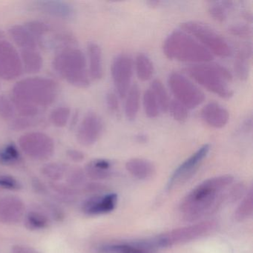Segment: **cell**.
<instances>
[{"instance_id": "cell-1", "label": "cell", "mask_w": 253, "mask_h": 253, "mask_svg": "<svg viewBox=\"0 0 253 253\" xmlns=\"http://www.w3.org/2000/svg\"><path fill=\"white\" fill-rule=\"evenodd\" d=\"M229 174L216 176L204 180L182 200L179 207L182 218L195 222L217 211L227 203V191L233 183Z\"/></svg>"}, {"instance_id": "cell-2", "label": "cell", "mask_w": 253, "mask_h": 253, "mask_svg": "<svg viewBox=\"0 0 253 253\" xmlns=\"http://www.w3.org/2000/svg\"><path fill=\"white\" fill-rule=\"evenodd\" d=\"M164 54L169 60L184 63H205L213 60V55L196 40L177 29L171 32L163 45Z\"/></svg>"}, {"instance_id": "cell-3", "label": "cell", "mask_w": 253, "mask_h": 253, "mask_svg": "<svg viewBox=\"0 0 253 253\" xmlns=\"http://www.w3.org/2000/svg\"><path fill=\"white\" fill-rule=\"evenodd\" d=\"M58 87L51 79L32 78L17 83L12 90L13 103L29 105L40 109L50 106L57 98Z\"/></svg>"}, {"instance_id": "cell-4", "label": "cell", "mask_w": 253, "mask_h": 253, "mask_svg": "<svg viewBox=\"0 0 253 253\" xmlns=\"http://www.w3.org/2000/svg\"><path fill=\"white\" fill-rule=\"evenodd\" d=\"M185 71L207 91L223 99H229L233 96V91L229 85L233 76L224 66L217 63H201L189 66Z\"/></svg>"}, {"instance_id": "cell-5", "label": "cell", "mask_w": 253, "mask_h": 253, "mask_svg": "<svg viewBox=\"0 0 253 253\" xmlns=\"http://www.w3.org/2000/svg\"><path fill=\"white\" fill-rule=\"evenodd\" d=\"M53 67L59 75L74 86L87 88L90 85L86 59L81 50L73 48L63 50L54 57Z\"/></svg>"}, {"instance_id": "cell-6", "label": "cell", "mask_w": 253, "mask_h": 253, "mask_svg": "<svg viewBox=\"0 0 253 253\" xmlns=\"http://www.w3.org/2000/svg\"><path fill=\"white\" fill-rule=\"evenodd\" d=\"M217 228L216 220H206L164 232L150 241L156 249L167 248L204 238L215 232Z\"/></svg>"}, {"instance_id": "cell-7", "label": "cell", "mask_w": 253, "mask_h": 253, "mask_svg": "<svg viewBox=\"0 0 253 253\" xmlns=\"http://www.w3.org/2000/svg\"><path fill=\"white\" fill-rule=\"evenodd\" d=\"M180 29L196 40L212 55L228 57L232 54V48L227 41L205 23L185 22L180 25Z\"/></svg>"}, {"instance_id": "cell-8", "label": "cell", "mask_w": 253, "mask_h": 253, "mask_svg": "<svg viewBox=\"0 0 253 253\" xmlns=\"http://www.w3.org/2000/svg\"><path fill=\"white\" fill-rule=\"evenodd\" d=\"M169 86L177 101L188 109H193L205 101V94L189 79L177 72L170 74Z\"/></svg>"}, {"instance_id": "cell-9", "label": "cell", "mask_w": 253, "mask_h": 253, "mask_svg": "<svg viewBox=\"0 0 253 253\" xmlns=\"http://www.w3.org/2000/svg\"><path fill=\"white\" fill-rule=\"evenodd\" d=\"M18 142L22 151L36 161L49 159L54 153V141L45 133H28L21 136Z\"/></svg>"}, {"instance_id": "cell-10", "label": "cell", "mask_w": 253, "mask_h": 253, "mask_svg": "<svg viewBox=\"0 0 253 253\" xmlns=\"http://www.w3.org/2000/svg\"><path fill=\"white\" fill-rule=\"evenodd\" d=\"M210 150V144L204 145L180 164L171 174L168 182V189L171 190L188 181L198 171Z\"/></svg>"}, {"instance_id": "cell-11", "label": "cell", "mask_w": 253, "mask_h": 253, "mask_svg": "<svg viewBox=\"0 0 253 253\" xmlns=\"http://www.w3.org/2000/svg\"><path fill=\"white\" fill-rule=\"evenodd\" d=\"M112 78L120 97H126L131 88L133 75V60L128 54L117 56L112 65Z\"/></svg>"}, {"instance_id": "cell-12", "label": "cell", "mask_w": 253, "mask_h": 253, "mask_svg": "<svg viewBox=\"0 0 253 253\" xmlns=\"http://www.w3.org/2000/svg\"><path fill=\"white\" fill-rule=\"evenodd\" d=\"M23 72L21 58L10 42L0 38V78L15 79Z\"/></svg>"}, {"instance_id": "cell-13", "label": "cell", "mask_w": 253, "mask_h": 253, "mask_svg": "<svg viewBox=\"0 0 253 253\" xmlns=\"http://www.w3.org/2000/svg\"><path fill=\"white\" fill-rule=\"evenodd\" d=\"M103 123L94 112H89L83 119L77 131V140L84 146L94 145L103 132Z\"/></svg>"}, {"instance_id": "cell-14", "label": "cell", "mask_w": 253, "mask_h": 253, "mask_svg": "<svg viewBox=\"0 0 253 253\" xmlns=\"http://www.w3.org/2000/svg\"><path fill=\"white\" fill-rule=\"evenodd\" d=\"M98 253H156L150 240L128 242L109 243L97 247Z\"/></svg>"}, {"instance_id": "cell-15", "label": "cell", "mask_w": 253, "mask_h": 253, "mask_svg": "<svg viewBox=\"0 0 253 253\" xmlns=\"http://www.w3.org/2000/svg\"><path fill=\"white\" fill-rule=\"evenodd\" d=\"M25 212V205L20 198L5 196L0 198V223L13 224L21 220Z\"/></svg>"}, {"instance_id": "cell-16", "label": "cell", "mask_w": 253, "mask_h": 253, "mask_svg": "<svg viewBox=\"0 0 253 253\" xmlns=\"http://www.w3.org/2000/svg\"><path fill=\"white\" fill-rule=\"evenodd\" d=\"M118 195L115 193L94 195L85 200L82 204V211L88 215L106 214L115 210Z\"/></svg>"}, {"instance_id": "cell-17", "label": "cell", "mask_w": 253, "mask_h": 253, "mask_svg": "<svg viewBox=\"0 0 253 253\" xmlns=\"http://www.w3.org/2000/svg\"><path fill=\"white\" fill-rule=\"evenodd\" d=\"M201 116L205 124L214 128H223L229 121V112L215 102H211L204 106Z\"/></svg>"}, {"instance_id": "cell-18", "label": "cell", "mask_w": 253, "mask_h": 253, "mask_svg": "<svg viewBox=\"0 0 253 253\" xmlns=\"http://www.w3.org/2000/svg\"><path fill=\"white\" fill-rule=\"evenodd\" d=\"M35 4L38 10L52 17L67 19L73 16L74 9L72 5L63 1L42 0L35 2Z\"/></svg>"}, {"instance_id": "cell-19", "label": "cell", "mask_w": 253, "mask_h": 253, "mask_svg": "<svg viewBox=\"0 0 253 253\" xmlns=\"http://www.w3.org/2000/svg\"><path fill=\"white\" fill-rule=\"evenodd\" d=\"M127 171L139 180L151 178L156 172L153 163L143 158H133L126 164Z\"/></svg>"}, {"instance_id": "cell-20", "label": "cell", "mask_w": 253, "mask_h": 253, "mask_svg": "<svg viewBox=\"0 0 253 253\" xmlns=\"http://www.w3.org/2000/svg\"><path fill=\"white\" fill-rule=\"evenodd\" d=\"M253 54V48L251 43L243 45L236 54L234 69L238 79L247 81L250 75V60Z\"/></svg>"}, {"instance_id": "cell-21", "label": "cell", "mask_w": 253, "mask_h": 253, "mask_svg": "<svg viewBox=\"0 0 253 253\" xmlns=\"http://www.w3.org/2000/svg\"><path fill=\"white\" fill-rule=\"evenodd\" d=\"M85 175L93 180H106L112 176V163L108 160L95 159L85 166Z\"/></svg>"}, {"instance_id": "cell-22", "label": "cell", "mask_w": 253, "mask_h": 253, "mask_svg": "<svg viewBox=\"0 0 253 253\" xmlns=\"http://www.w3.org/2000/svg\"><path fill=\"white\" fill-rule=\"evenodd\" d=\"M88 61H89V75L92 79L99 81L103 78V57L102 51L98 44L90 42L88 45Z\"/></svg>"}, {"instance_id": "cell-23", "label": "cell", "mask_w": 253, "mask_h": 253, "mask_svg": "<svg viewBox=\"0 0 253 253\" xmlns=\"http://www.w3.org/2000/svg\"><path fill=\"white\" fill-rule=\"evenodd\" d=\"M9 34L14 42L23 50H36L38 42L25 26H12L9 29Z\"/></svg>"}, {"instance_id": "cell-24", "label": "cell", "mask_w": 253, "mask_h": 253, "mask_svg": "<svg viewBox=\"0 0 253 253\" xmlns=\"http://www.w3.org/2000/svg\"><path fill=\"white\" fill-rule=\"evenodd\" d=\"M125 115L128 121H134L137 118L140 109V90L137 84L130 88L128 94L126 96Z\"/></svg>"}, {"instance_id": "cell-25", "label": "cell", "mask_w": 253, "mask_h": 253, "mask_svg": "<svg viewBox=\"0 0 253 253\" xmlns=\"http://www.w3.org/2000/svg\"><path fill=\"white\" fill-rule=\"evenodd\" d=\"M208 11L211 18L218 23H224L227 20L229 13L234 8L232 1H214L209 2Z\"/></svg>"}, {"instance_id": "cell-26", "label": "cell", "mask_w": 253, "mask_h": 253, "mask_svg": "<svg viewBox=\"0 0 253 253\" xmlns=\"http://www.w3.org/2000/svg\"><path fill=\"white\" fill-rule=\"evenodd\" d=\"M22 64L28 73H36L42 66V57L35 50H23L21 51Z\"/></svg>"}, {"instance_id": "cell-27", "label": "cell", "mask_w": 253, "mask_h": 253, "mask_svg": "<svg viewBox=\"0 0 253 253\" xmlns=\"http://www.w3.org/2000/svg\"><path fill=\"white\" fill-rule=\"evenodd\" d=\"M135 69L137 78L143 82L149 81L153 75V63L150 58L143 53L136 57Z\"/></svg>"}, {"instance_id": "cell-28", "label": "cell", "mask_w": 253, "mask_h": 253, "mask_svg": "<svg viewBox=\"0 0 253 253\" xmlns=\"http://www.w3.org/2000/svg\"><path fill=\"white\" fill-rule=\"evenodd\" d=\"M253 213V188L247 192L234 212V219L236 221L242 222L252 217Z\"/></svg>"}, {"instance_id": "cell-29", "label": "cell", "mask_w": 253, "mask_h": 253, "mask_svg": "<svg viewBox=\"0 0 253 253\" xmlns=\"http://www.w3.org/2000/svg\"><path fill=\"white\" fill-rule=\"evenodd\" d=\"M48 223V215L40 211H29L25 217V226L29 230H41L46 228Z\"/></svg>"}, {"instance_id": "cell-30", "label": "cell", "mask_w": 253, "mask_h": 253, "mask_svg": "<svg viewBox=\"0 0 253 253\" xmlns=\"http://www.w3.org/2000/svg\"><path fill=\"white\" fill-rule=\"evenodd\" d=\"M150 89L152 90L156 97L160 109L163 112H167L169 110L170 100L168 93H167L163 83L160 80H154L152 81V85H151Z\"/></svg>"}, {"instance_id": "cell-31", "label": "cell", "mask_w": 253, "mask_h": 253, "mask_svg": "<svg viewBox=\"0 0 253 253\" xmlns=\"http://www.w3.org/2000/svg\"><path fill=\"white\" fill-rule=\"evenodd\" d=\"M41 172L47 178L56 182L61 180L66 175L67 169L63 164L51 163L43 166L41 169Z\"/></svg>"}, {"instance_id": "cell-32", "label": "cell", "mask_w": 253, "mask_h": 253, "mask_svg": "<svg viewBox=\"0 0 253 253\" xmlns=\"http://www.w3.org/2000/svg\"><path fill=\"white\" fill-rule=\"evenodd\" d=\"M20 159V152L17 146L12 143L6 145L0 149V164L1 165H14Z\"/></svg>"}, {"instance_id": "cell-33", "label": "cell", "mask_w": 253, "mask_h": 253, "mask_svg": "<svg viewBox=\"0 0 253 253\" xmlns=\"http://www.w3.org/2000/svg\"><path fill=\"white\" fill-rule=\"evenodd\" d=\"M143 103L145 113L148 118H155L159 115V105L150 88L145 91Z\"/></svg>"}, {"instance_id": "cell-34", "label": "cell", "mask_w": 253, "mask_h": 253, "mask_svg": "<svg viewBox=\"0 0 253 253\" xmlns=\"http://www.w3.org/2000/svg\"><path fill=\"white\" fill-rule=\"evenodd\" d=\"M71 110L66 106H61L54 109L51 114V121L57 127H64L70 118Z\"/></svg>"}, {"instance_id": "cell-35", "label": "cell", "mask_w": 253, "mask_h": 253, "mask_svg": "<svg viewBox=\"0 0 253 253\" xmlns=\"http://www.w3.org/2000/svg\"><path fill=\"white\" fill-rule=\"evenodd\" d=\"M169 110L174 121L183 123L188 119V109L177 100H171L169 106Z\"/></svg>"}, {"instance_id": "cell-36", "label": "cell", "mask_w": 253, "mask_h": 253, "mask_svg": "<svg viewBox=\"0 0 253 253\" xmlns=\"http://www.w3.org/2000/svg\"><path fill=\"white\" fill-rule=\"evenodd\" d=\"M66 182L68 186H71L75 189H78V187L82 186L85 183V171L82 169L74 168L66 174Z\"/></svg>"}, {"instance_id": "cell-37", "label": "cell", "mask_w": 253, "mask_h": 253, "mask_svg": "<svg viewBox=\"0 0 253 253\" xmlns=\"http://www.w3.org/2000/svg\"><path fill=\"white\" fill-rule=\"evenodd\" d=\"M24 26L35 38L37 42L38 41H41V38L49 32V27L42 22L31 21L26 23Z\"/></svg>"}, {"instance_id": "cell-38", "label": "cell", "mask_w": 253, "mask_h": 253, "mask_svg": "<svg viewBox=\"0 0 253 253\" xmlns=\"http://www.w3.org/2000/svg\"><path fill=\"white\" fill-rule=\"evenodd\" d=\"M12 100L5 95H0V118L9 120L14 116V107Z\"/></svg>"}, {"instance_id": "cell-39", "label": "cell", "mask_w": 253, "mask_h": 253, "mask_svg": "<svg viewBox=\"0 0 253 253\" xmlns=\"http://www.w3.org/2000/svg\"><path fill=\"white\" fill-rule=\"evenodd\" d=\"M228 32L230 35L243 39H250L253 37V29L247 24L232 25L228 29Z\"/></svg>"}, {"instance_id": "cell-40", "label": "cell", "mask_w": 253, "mask_h": 253, "mask_svg": "<svg viewBox=\"0 0 253 253\" xmlns=\"http://www.w3.org/2000/svg\"><path fill=\"white\" fill-rule=\"evenodd\" d=\"M0 189L17 191L21 189V184L15 177L4 174L0 175Z\"/></svg>"}, {"instance_id": "cell-41", "label": "cell", "mask_w": 253, "mask_h": 253, "mask_svg": "<svg viewBox=\"0 0 253 253\" xmlns=\"http://www.w3.org/2000/svg\"><path fill=\"white\" fill-rule=\"evenodd\" d=\"M106 106L111 112L117 114L119 112V102L116 94L114 92H109L106 94Z\"/></svg>"}, {"instance_id": "cell-42", "label": "cell", "mask_w": 253, "mask_h": 253, "mask_svg": "<svg viewBox=\"0 0 253 253\" xmlns=\"http://www.w3.org/2000/svg\"><path fill=\"white\" fill-rule=\"evenodd\" d=\"M66 155L69 157V159L72 160L74 162H81L85 158L84 154L77 149H69L66 152Z\"/></svg>"}, {"instance_id": "cell-43", "label": "cell", "mask_w": 253, "mask_h": 253, "mask_svg": "<svg viewBox=\"0 0 253 253\" xmlns=\"http://www.w3.org/2000/svg\"><path fill=\"white\" fill-rule=\"evenodd\" d=\"M11 253H40L38 250L26 245H14L11 248Z\"/></svg>"}, {"instance_id": "cell-44", "label": "cell", "mask_w": 253, "mask_h": 253, "mask_svg": "<svg viewBox=\"0 0 253 253\" xmlns=\"http://www.w3.org/2000/svg\"><path fill=\"white\" fill-rule=\"evenodd\" d=\"M33 187L36 190L37 192L39 193H45L46 192V188L44 186L43 183H41V180L36 179L33 180Z\"/></svg>"}, {"instance_id": "cell-45", "label": "cell", "mask_w": 253, "mask_h": 253, "mask_svg": "<svg viewBox=\"0 0 253 253\" xmlns=\"http://www.w3.org/2000/svg\"><path fill=\"white\" fill-rule=\"evenodd\" d=\"M252 127H253V122H252V118H249L243 124V131L245 132H248V131H252Z\"/></svg>"}, {"instance_id": "cell-46", "label": "cell", "mask_w": 253, "mask_h": 253, "mask_svg": "<svg viewBox=\"0 0 253 253\" xmlns=\"http://www.w3.org/2000/svg\"><path fill=\"white\" fill-rule=\"evenodd\" d=\"M241 16L247 22H250V23L253 22V15H252L251 13L248 12V11H244V12H242Z\"/></svg>"}, {"instance_id": "cell-47", "label": "cell", "mask_w": 253, "mask_h": 253, "mask_svg": "<svg viewBox=\"0 0 253 253\" xmlns=\"http://www.w3.org/2000/svg\"><path fill=\"white\" fill-rule=\"evenodd\" d=\"M137 140L138 142H141V143H145L146 141V136L143 135V134H140V135L137 137Z\"/></svg>"}, {"instance_id": "cell-48", "label": "cell", "mask_w": 253, "mask_h": 253, "mask_svg": "<svg viewBox=\"0 0 253 253\" xmlns=\"http://www.w3.org/2000/svg\"><path fill=\"white\" fill-rule=\"evenodd\" d=\"M4 38V34L2 31H0V38Z\"/></svg>"}]
</instances>
